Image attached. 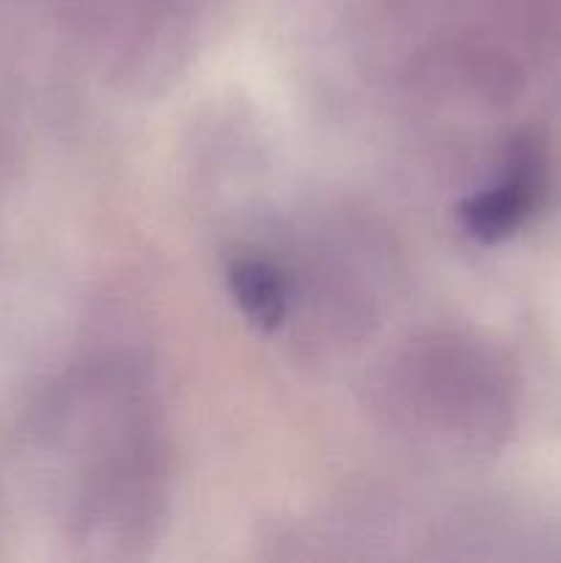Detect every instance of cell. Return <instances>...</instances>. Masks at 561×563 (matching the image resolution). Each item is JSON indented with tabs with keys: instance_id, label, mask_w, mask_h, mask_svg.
Instances as JSON below:
<instances>
[{
	"instance_id": "1",
	"label": "cell",
	"mask_w": 561,
	"mask_h": 563,
	"mask_svg": "<svg viewBox=\"0 0 561 563\" xmlns=\"http://www.w3.org/2000/svg\"><path fill=\"white\" fill-rule=\"evenodd\" d=\"M544 187H548V154L542 141L537 135H520L509 146L498 179L462 201V229L482 245L509 240L537 212L544 198Z\"/></svg>"
},
{
	"instance_id": "2",
	"label": "cell",
	"mask_w": 561,
	"mask_h": 563,
	"mask_svg": "<svg viewBox=\"0 0 561 563\" xmlns=\"http://www.w3.org/2000/svg\"><path fill=\"white\" fill-rule=\"evenodd\" d=\"M240 311L258 330H278L289 313V280L267 258H234L226 273Z\"/></svg>"
}]
</instances>
